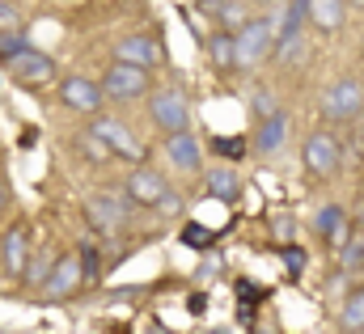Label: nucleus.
Wrapping results in <instances>:
<instances>
[{"instance_id": "obj_1", "label": "nucleus", "mask_w": 364, "mask_h": 334, "mask_svg": "<svg viewBox=\"0 0 364 334\" xmlns=\"http://www.w3.org/2000/svg\"><path fill=\"white\" fill-rule=\"evenodd\" d=\"M275 47V26L272 17H246L233 30V51H237V68H259L263 60H272Z\"/></svg>"}, {"instance_id": "obj_2", "label": "nucleus", "mask_w": 364, "mask_h": 334, "mask_svg": "<svg viewBox=\"0 0 364 334\" xmlns=\"http://www.w3.org/2000/svg\"><path fill=\"white\" fill-rule=\"evenodd\" d=\"M0 64H4L9 81L26 85V89H43V85L55 81V60H51V55H43V51H34L30 43H26V47H17L13 55H4Z\"/></svg>"}, {"instance_id": "obj_3", "label": "nucleus", "mask_w": 364, "mask_h": 334, "mask_svg": "<svg viewBox=\"0 0 364 334\" xmlns=\"http://www.w3.org/2000/svg\"><path fill=\"white\" fill-rule=\"evenodd\" d=\"M90 136H97L102 144H106V153L110 157H123V161H132V166H140L144 161V149H140V140L132 136V127L123 123V119H114V114H97L90 123Z\"/></svg>"}, {"instance_id": "obj_4", "label": "nucleus", "mask_w": 364, "mask_h": 334, "mask_svg": "<svg viewBox=\"0 0 364 334\" xmlns=\"http://www.w3.org/2000/svg\"><path fill=\"white\" fill-rule=\"evenodd\" d=\"M322 114H326L331 123H352V119H360L364 114V85L356 81V77H339V81L322 93Z\"/></svg>"}, {"instance_id": "obj_5", "label": "nucleus", "mask_w": 364, "mask_h": 334, "mask_svg": "<svg viewBox=\"0 0 364 334\" xmlns=\"http://www.w3.org/2000/svg\"><path fill=\"white\" fill-rule=\"evenodd\" d=\"M149 68H136V64H110L106 72H102V93L110 97V102H136V97H144L149 93Z\"/></svg>"}, {"instance_id": "obj_6", "label": "nucleus", "mask_w": 364, "mask_h": 334, "mask_svg": "<svg viewBox=\"0 0 364 334\" xmlns=\"http://www.w3.org/2000/svg\"><path fill=\"white\" fill-rule=\"evenodd\" d=\"M149 119H153V127L157 131H182V127H191V102L182 97L178 89H157L153 97H149Z\"/></svg>"}, {"instance_id": "obj_7", "label": "nucleus", "mask_w": 364, "mask_h": 334, "mask_svg": "<svg viewBox=\"0 0 364 334\" xmlns=\"http://www.w3.org/2000/svg\"><path fill=\"white\" fill-rule=\"evenodd\" d=\"M81 284H85V262H81V250L55 258V262H51V271L43 275V288H47V296H51V301H68Z\"/></svg>"}, {"instance_id": "obj_8", "label": "nucleus", "mask_w": 364, "mask_h": 334, "mask_svg": "<svg viewBox=\"0 0 364 334\" xmlns=\"http://www.w3.org/2000/svg\"><path fill=\"white\" fill-rule=\"evenodd\" d=\"M301 157H305V169H309L314 178H335V173H339V161H343L339 136H331V131H314V136L305 140Z\"/></svg>"}, {"instance_id": "obj_9", "label": "nucleus", "mask_w": 364, "mask_h": 334, "mask_svg": "<svg viewBox=\"0 0 364 334\" xmlns=\"http://www.w3.org/2000/svg\"><path fill=\"white\" fill-rule=\"evenodd\" d=\"M123 195H127V203H140V208H157V203L170 195V182H166L157 169L136 166L132 173H127V182H123Z\"/></svg>"}, {"instance_id": "obj_10", "label": "nucleus", "mask_w": 364, "mask_h": 334, "mask_svg": "<svg viewBox=\"0 0 364 334\" xmlns=\"http://www.w3.org/2000/svg\"><path fill=\"white\" fill-rule=\"evenodd\" d=\"M60 102L77 114H97L106 93H102V81H90V77H64L60 81Z\"/></svg>"}, {"instance_id": "obj_11", "label": "nucleus", "mask_w": 364, "mask_h": 334, "mask_svg": "<svg viewBox=\"0 0 364 334\" xmlns=\"http://www.w3.org/2000/svg\"><path fill=\"white\" fill-rule=\"evenodd\" d=\"M85 216H90L93 229H102V233H114V229L127 220V195H114V190L90 195V203H85Z\"/></svg>"}, {"instance_id": "obj_12", "label": "nucleus", "mask_w": 364, "mask_h": 334, "mask_svg": "<svg viewBox=\"0 0 364 334\" xmlns=\"http://www.w3.org/2000/svg\"><path fill=\"white\" fill-rule=\"evenodd\" d=\"M166 161L182 173H195V169L203 166V144L195 140V131L191 127H182V131H170L166 136Z\"/></svg>"}, {"instance_id": "obj_13", "label": "nucleus", "mask_w": 364, "mask_h": 334, "mask_svg": "<svg viewBox=\"0 0 364 334\" xmlns=\"http://www.w3.org/2000/svg\"><path fill=\"white\" fill-rule=\"evenodd\" d=\"M114 60L136 64V68H153V64H161V43L149 38V34H127V38L114 43Z\"/></svg>"}, {"instance_id": "obj_14", "label": "nucleus", "mask_w": 364, "mask_h": 334, "mask_svg": "<svg viewBox=\"0 0 364 334\" xmlns=\"http://www.w3.org/2000/svg\"><path fill=\"white\" fill-rule=\"evenodd\" d=\"M0 258H4V271L13 279L26 275V266H30V229L26 225H9V233L0 242Z\"/></svg>"}, {"instance_id": "obj_15", "label": "nucleus", "mask_w": 364, "mask_h": 334, "mask_svg": "<svg viewBox=\"0 0 364 334\" xmlns=\"http://www.w3.org/2000/svg\"><path fill=\"white\" fill-rule=\"evenodd\" d=\"M305 21L322 34H335L348 21V0H305Z\"/></svg>"}, {"instance_id": "obj_16", "label": "nucleus", "mask_w": 364, "mask_h": 334, "mask_svg": "<svg viewBox=\"0 0 364 334\" xmlns=\"http://www.w3.org/2000/svg\"><path fill=\"white\" fill-rule=\"evenodd\" d=\"M284 144H288V114L275 106L272 114H263V119H259V136H255V149H259L263 157H275Z\"/></svg>"}, {"instance_id": "obj_17", "label": "nucleus", "mask_w": 364, "mask_h": 334, "mask_svg": "<svg viewBox=\"0 0 364 334\" xmlns=\"http://www.w3.org/2000/svg\"><path fill=\"white\" fill-rule=\"evenodd\" d=\"M203 182H208V195L212 199H220V203H237L242 199V173L233 166H216L203 173Z\"/></svg>"}, {"instance_id": "obj_18", "label": "nucleus", "mask_w": 364, "mask_h": 334, "mask_svg": "<svg viewBox=\"0 0 364 334\" xmlns=\"http://www.w3.org/2000/svg\"><path fill=\"white\" fill-rule=\"evenodd\" d=\"M314 229H318V237H322L326 246H343V242H348V212H343L339 203H326V208L318 212Z\"/></svg>"}, {"instance_id": "obj_19", "label": "nucleus", "mask_w": 364, "mask_h": 334, "mask_svg": "<svg viewBox=\"0 0 364 334\" xmlns=\"http://www.w3.org/2000/svg\"><path fill=\"white\" fill-rule=\"evenodd\" d=\"M208 55H212V64L225 72V68H237V51H233V34L229 30H220V34H212L208 38Z\"/></svg>"}, {"instance_id": "obj_20", "label": "nucleus", "mask_w": 364, "mask_h": 334, "mask_svg": "<svg viewBox=\"0 0 364 334\" xmlns=\"http://www.w3.org/2000/svg\"><path fill=\"white\" fill-rule=\"evenodd\" d=\"M339 326L348 334H364V288H356L348 301H343V309H339Z\"/></svg>"}, {"instance_id": "obj_21", "label": "nucleus", "mask_w": 364, "mask_h": 334, "mask_svg": "<svg viewBox=\"0 0 364 334\" xmlns=\"http://www.w3.org/2000/svg\"><path fill=\"white\" fill-rule=\"evenodd\" d=\"M212 153L220 161H237V157H246V140L242 136H212Z\"/></svg>"}, {"instance_id": "obj_22", "label": "nucleus", "mask_w": 364, "mask_h": 334, "mask_svg": "<svg viewBox=\"0 0 364 334\" xmlns=\"http://www.w3.org/2000/svg\"><path fill=\"white\" fill-rule=\"evenodd\" d=\"M339 262H343V271H360L364 266V237L343 242V246H339Z\"/></svg>"}, {"instance_id": "obj_23", "label": "nucleus", "mask_w": 364, "mask_h": 334, "mask_svg": "<svg viewBox=\"0 0 364 334\" xmlns=\"http://www.w3.org/2000/svg\"><path fill=\"white\" fill-rule=\"evenodd\" d=\"M246 17H250V13H246V4H237V0H229V4H225V9H220V17H216V26H220V30H229V34H233V30H237V26H242V21H246Z\"/></svg>"}, {"instance_id": "obj_24", "label": "nucleus", "mask_w": 364, "mask_h": 334, "mask_svg": "<svg viewBox=\"0 0 364 334\" xmlns=\"http://www.w3.org/2000/svg\"><path fill=\"white\" fill-rule=\"evenodd\" d=\"M182 242H186L191 250H199V246H212V242H216V233H212V229H203V225H186V229H182Z\"/></svg>"}, {"instance_id": "obj_25", "label": "nucleus", "mask_w": 364, "mask_h": 334, "mask_svg": "<svg viewBox=\"0 0 364 334\" xmlns=\"http://www.w3.org/2000/svg\"><path fill=\"white\" fill-rule=\"evenodd\" d=\"M17 21H21V9L13 0H0V30H17Z\"/></svg>"}, {"instance_id": "obj_26", "label": "nucleus", "mask_w": 364, "mask_h": 334, "mask_svg": "<svg viewBox=\"0 0 364 334\" xmlns=\"http://www.w3.org/2000/svg\"><path fill=\"white\" fill-rule=\"evenodd\" d=\"M17 47H26V38H21L17 30H0V60H4V55H13Z\"/></svg>"}, {"instance_id": "obj_27", "label": "nucleus", "mask_w": 364, "mask_h": 334, "mask_svg": "<svg viewBox=\"0 0 364 334\" xmlns=\"http://www.w3.org/2000/svg\"><path fill=\"white\" fill-rule=\"evenodd\" d=\"M195 4H199V13H203V17H212V21H216V17H220V9H225L229 0H195Z\"/></svg>"}, {"instance_id": "obj_28", "label": "nucleus", "mask_w": 364, "mask_h": 334, "mask_svg": "<svg viewBox=\"0 0 364 334\" xmlns=\"http://www.w3.org/2000/svg\"><path fill=\"white\" fill-rule=\"evenodd\" d=\"M250 106H255V114H259V119H263V114H272V110H275L272 93H255V102H250Z\"/></svg>"}, {"instance_id": "obj_29", "label": "nucleus", "mask_w": 364, "mask_h": 334, "mask_svg": "<svg viewBox=\"0 0 364 334\" xmlns=\"http://www.w3.org/2000/svg\"><path fill=\"white\" fill-rule=\"evenodd\" d=\"M284 262H288L292 271H301V266H305V254L296 250V246H288V250H284Z\"/></svg>"}, {"instance_id": "obj_30", "label": "nucleus", "mask_w": 364, "mask_h": 334, "mask_svg": "<svg viewBox=\"0 0 364 334\" xmlns=\"http://www.w3.org/2000/svg\"><path fill=\"white\" fill-rule=\"evenodd\" d=\"M9 208V186H4V178H0V212Z\"/></svg>"}, {"instance_id": "obj_31", "label": "nucleus", "mask_w": 364, "mask_h": 334, "mask_svg": "<svg viewBox=\"0 0 364 334\" xmlns=\"http://www.w3.org/2000/svg\"><path fill=\"white\" fill-rule=\"evenodd\" d=\"M360 229H364V208H360Z\"/></svg>"}, {"instance_id": "obj_32", "label": "nucleus", "mask_w": 364, "mask_h": 334, "mask_svg": "<svg viewBox=\"0 0 364 334\" xmlns=\"http://www.w3.org/2000/svg\"><path fill=\"white\" fill-rule=\"evenodd\" d=\"M255 4H272V0H255Z\"/></svg>"}, {"instance_id": "obj_33", "label": "nucleus", "mask_w": 364, "mask_h": 334, "mask_svg": "<svg viewBox=\"0 0 364 334\" xmlns=\"http://www.w3.org/2000/svg\"><path fill=\"white\" fill-rule=\"evenodd\" d=\"M348 4H364V0H348Z\"/></svg>"}]
</instances>
